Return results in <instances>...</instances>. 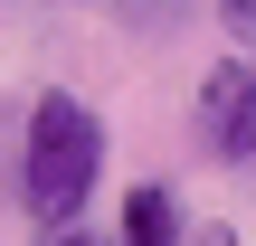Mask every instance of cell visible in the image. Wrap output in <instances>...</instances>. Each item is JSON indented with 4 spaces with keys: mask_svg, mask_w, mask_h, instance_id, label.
I'll return each instance as SVG.
<instances>
[{
    "mask_svg": "<svg viewBox=\"0 0 256 246\" xmlns=\"http://www.w3.org/2000/svg\"><path fill=\"white\" fill-rule=\"evenodd\" d=\"M95 171H104V123H95L76 95H38V104H28V171H19L28 218L66 228V218L86 209Z\"/></svg>",
    "mask_w": 256,
    "mask_h": 246,
    "instance_id": "obj_1",
    "label": "cell"
},
{
    "mask_svg": "<svg viewBox=\"0 0 256 246\" xmlns=\"http://www.w3.org/2000/svg\"><path fill=\"white\" fill-rule=\"evenodd\" d=\"M200 142L218 161H256V66L247 57H218L200 76Z\"/></svg>",
    "mask_w": 256,
    "mask_h": 246,
    "instance_id": "obj_2",
    "label": "cell"
},
{
    "mask_svg": "<svg viewBox=\"0 0 256 246\" xmlns=\"http://www.w3.org/2000/svg\"><path fill=\"white\" fill-rule=\"evenodd\" d=\"M124 246H180V199L171 190H133L124 199Z\"/></svg>",
    "mask_w": 256,
    "mask_h": 246,
    "instance_id": "obj_3",
    "label": "cell"
},
{
    "mask_svg": "<svg viewBox=\"0 0 256 246\" xmlns=\"http://www.w3.org/2000/svg\"><path fill=\"white\" fill-rule=\"evenodd\" d=\"M218 28H228L238 47H256V0H218Z\"/></svg>",
    "mask_w": 256,
    "mask_h": 246,
    "instance_id": "obj_4",
    "label": "cell"
},
{
    "mask_svg": "<svg viewBox=\"0 0 256 246\" xmlns=\"http://www.w3.org/2000/svg\"><path fill=\"white\" fill-rule=\"evenodd\" d=\"M209 246H238V228H209Z\"/></svg>",
    "mask_w": 256,
    "mask_h": 246,
    "instance_id": "obj_5",
    "label": "cell"
},
{
    "mask_svg": "<svg viewBox=\"0 0 256 246\" xmlns=\"http://www.w3.org/2000/svg\"><path fill=\"white\" fill-rule=\"evenodd\" d=\"M57 246H95V237H57Z\"/></svg>",
    "mask_w": 256,
    "mask_h": 246,
    "instance_id": "obj_6",
    "label": "cell"
}]
</instances>
